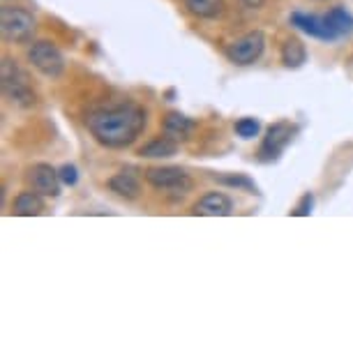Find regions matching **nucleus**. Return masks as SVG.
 Returning <instances> with one entry per match:
<instances>
[{
  "instance_id": "aec40b11",
  "label": "nucleus",
  "mask_w": 353,
  "mask_h": 353,
  "mask_svg": "<svg viewBox=\"0 0 353 353\" xmlns=\"http://www.w3.org/2000/svg\"><path fill=\"white\" fill-rule=\"evenodd\" d=\"M312 205H314V196L312 194H305L301 199V203L296 205V210H291V215H296V217H307L310 212H312Z\"/></svg>"
},
{
  "instance_id": "f03ea898",
  "label": "nucleus",
  "mask_w": 353,
  "mask_h": 353,
  "mask_svg": "<svg viewBox=\"0 0 353 353\" xmlns=\"http://www.w3.org/2000/svg\"><path fill=\"white\" fill-rule=\"evenodd\" d=\"M0 90H3L5 102L19 109H30L37 104V92L28 72L12 58H3L0 63Z\"/></svg>"
},
{
  "instance_id": "6ab92c4d",
  "label": "nucleus",
  "mask_w": 353,
  "mask_h": 353,
  "mask_svg": "<svg viewBox=\"0 0 353 353\" xmlns=\"http://www.w3.org/2000/svg\"><path fill=\"white\" fill-rule=\"evenodd\" d=\"M217 181L222 185H229V188H241V190H248V192H256V185L252 183L248 176H243V173H236V176H217Z\"/></svg>"
},
{
  "instance_id": "7ed1b4c3",
  "label": "nucleus",
  "mask_w": 353,
  "mask_h": 353,
  "mask_svg": "<svg viewBox=\"0 0 353 353\" xmlns=\"http://www.w3.org/2000/svg\"><path fill=\"white\" fill-rule=\"evenodd\" d=\"M35 17L28 10L14 8V5H3V10H0V32H3L5 42H30L32 35H35Z\"/></svg>"
},
{
  "instance_id": "39448f33",
  "label": "nucleus",
  "mask_w": 353,
  "mask_h": 353,
  "mask_svg": "<svg viewBox=\"0 0 353 353\" xmlns=\"http://www.w3.org/2000/svg\"><path fill=\"white\" fill-rule=\"evenodd\" d=\"M28 61L46 79H61L65 72V58L61 49L53 42H46V39H39V42L30 44Z\"/></svg>"
},
{
  "instance_id": "4468645a",
  "label": "nucleus",
  "mask_w": 353,
  "mask_h": 353,
  "mask_svg": "<svg viewBox=\"0 0 353 353\" xmlns=\"http://www.w3.org/2000/svg\"><path fill=\"white\" fill-rule=\"evenodd\" d=\"M178 152V141L176 139H171L169 134L164 137H157L148 141L145 145L139 148V155L145 157V159H162V157H171Z\"/></svg>"
},
{
  "instance_id": "20e7f679",
  "label": "nucleus",
  "mask_w": 353,
  "mask_h": 353,
  "mask_svg": "<svg viewBox=\"0 0 353 353\" xmlns=\"http://www.w3.org/2000/svg\"><path fill=\"white\" fill-rule=\"evenodd\" d=\"M143 178L155 190L169 192V194L185 196L194 190V181L188 176V171L181 166H150L143 171Z\"/></svg>"
},
{
  "instance_id": "ddd939ff",
  "label": "nucleus",
  "mask_w": 353,
  "mask_h": 353,
  "mask_svg": "<svg viewBox=\"0 0 353 353\" xmlns=\"http://www.w3.org/2000/svg\"><path fill=\"white\" fill-rule=\"evenodd\" d=\"M12 210H14V215L19 217H37L44 212V199L42 194H37L35 190H28V192H21L14 203H12Z\"/></svg>"
},
{
  "instance_id": "4be33fe9",
  "label": "nucleus",
  "mask_w": 353,
  "mask_h": 353,
  "mask_svg": "<svg viewBox=\"0 0 353 353\" xmlns=\"http://www.w3.org/2000/svg\"><path fill=\"white\" fill-rule=\"evenodd\" d=\"M243 5H248V8H252V10H259L261 5L265 3V0H241Z\"/></svg>"
},
{
  "instance_id": "412c9836",
  "label": "nucleus",
  "mask_w": 353,
  "mask_h": 353,
  "mask_svg": "<svg viewBox=\"0 0 353 353\" xmlns=\"http://www.w3.org/2000/svg\"><path fill=\"white\" fill-rule=\"evenodd\" d=\"M61 181H63L65 185H77V181H79V171H77V166L65 164L63 169H61Z\"/></svg>"
},
{
  "instance_id": "6e6552de",
  "label": "nucleus",
  "mask_w": 353,
  "mask_h": 353,
  "mask_svg": "<svg viewBox=\"0 0 353 353\" xmlns=\"http://www.w3.org/2000/svg\"><path fill=\"white\" fill-rule=\"evenodd\" d=\"M26 181H28L30 190H35L42 196H58L61 194V171H56L51 164H32L28 173H26Z\"/></svg>"
},
{
  "instance_id": "f257e3e1",
  "label": "nucleus",
  "mask_w": 353,
  "mask_h": 353,
  "mask_svg": "<svg viewBox=\"0 0 353 353\" xmlns=\"http://www.w3.org/2000/svg\"><path fill=\"white\" fill-rule=\"evenodd\" d=\"M145 123H148L145 111L134 102L97 109L85 118V128H88L92 139L104 148L113 150L128 148L134 143L145 130Z\"/></svg>"
},
{
  "instance_id": "a211bd4d",
  "label": "nucleus",
  "mask_w": 353,
  "mask_h": 353,
  "mask_svg": "<svg viewBox=\"0 0 353 353\" xmlns=\"http://www.w3.org/2000/svg\"><path fill=\"white\" fill-rule=\"evenodd\" d=\"M233 130H236V134L241 139H254L259 137V132H261V123L256 121V118H241V121H236L233 125Z\"/></svg>"
},
{
  "instance_id": "0eeeda50",
  "label": "nucleus",
  "mask_w": 353,
  "mask_h": 353,
  "mask_svg": "<svg viewBox=\"0 0 353 353\" xmlns=\"http://www.w3.org/2000/svg\"><path fill=\"white\" fill-rule=\"evenodd\" d=\"M296 137V128L286 121H279L275 125H270L265 130V137L261 141V148H259V159L261 162H275V159L286 150V145L293 141Z\"/></svg>"
},
{
  "instance_id": "9b49d317",
  "label": "nucleus",
  "mask_w": 353,
  "mask_h": 353,
  "mask_svg": "<svg viewBox=\"0 0 353 353\" xmlns=\"http://www.w3.org/2000/svg\"><path fill=\"white\" fill-rule=\"evenodd\" d=\"M106 188H109L116 196L125 199V201H134V199L141 196V181H139V176H137L134 169L118 171L116 176L109 178Z\"/></svg>"
},
{
  "instance_id": "2eb2a0df",
  "label": "nucleus",
  "mask_w": 353,
  "mask_h": 353,
  "mask_svg": "<svg viewBox=\"0 0 353 353\" xmlns=\"http://www.w3.org/2000/svg\"><path fill=\"white\" fill-rule=\"evenodd\" d=\"M183 3L190 14H194L199 19H208V21L219 19L226 10L224 0H183Z\"/></svg>"
},
{
  "instance_id": "9d476101",
  "label": "nucleus",
  "mask_w": 353,
  "mask_h": 353,
  "mask_svg": "<svg viewBox=\"0 0 353 353\" xmlns=\"http://www.w3.org/2000/svg\"><path fill=\"white\" fill-rule=\"evenodd\" d=\"M233 212V201L224 192H208L192 205V215L199 217H229Z\"/></svg>"
},
{
  "instance_id": "f8f14e48",
  "label": "nucleus",
  "mask_w": 353,
  "mask_h": 353,
  "mask_svg": "<svg viewBox=\"0 0 353 353\" xmlns=\"http://www.w3.org/2000/svg\"><path fill=\"white\" fill-rule=\"evenodd\" d=\"M194 128H196V123L178 111L166 113V118H164V134H169L171 139H176V141H188Z\"/></svg>"
},
{
  "instance_id": "dca6fc26",
  "label": "nucleus",
  "mask_w": 353,
  "mask_h": 353,
  "mask_svg": "<svg viewBox=\"0 0 353 353\" xmlns=\"http://www.w3.org/2000/svg\"><path fill=\"white\" fill-rule=\"evenodd\" d=\"M305 61H307V49H305V44L301 42V39H298V37L284 39V44H282V63L286 65V68L296 70V68H301Z\"/></svg>"
},
{
  "instance_id": "423d86ee",
  "label": "nucleus",
  "mask_w": 353,
  "mask_h": 353,
  "mask_svg": "<svg viewBox=\"0 0 353 353\" xmlns=\"http://www.w3.org/2000/svg\"><path fill=\"white\" fill-rule=\"evenodd\" d=\"M265 51V35L261 30H252V32H245L243 37L233 39V42L226 46L224 53L226 58L233 63V65H254L259 58L263 56Z\"/></svg>"
},
{
  "instance_id": "f3484780",
  "label": "nucleus",
  "mask_w": 353,
  "mask_h": 353,
  "mask_svg": "<svg viewBox=\"0 0 353 353\" xmlns=\"http://www.w3.org/2000/svg\"><path fill=\"white\" fill-rule=\"evenodd\" d=\"M325 17H328V23L337 32V37H346L353 32V17L344 8H332Z\"/></svg>"
},
{
  "instance_id": "1a4fd4ad",
  "label": "nucleus",
  "mask_w": 353,
  "mask_h": 353,
  "mask_svg": "<svg viewBox=\"0 0 353 353\" xmlns=\"http://www.w3.org/2000/svg\"><path fill=\"white\" fill-rule=\"evenodd\" d=\"M291 26H296L298 30L305 35L321 39V42H337V32L332 30V26L328 23V17H319V14H305V12H293L291 14Z\"/></svg>"
}]
</instances>
